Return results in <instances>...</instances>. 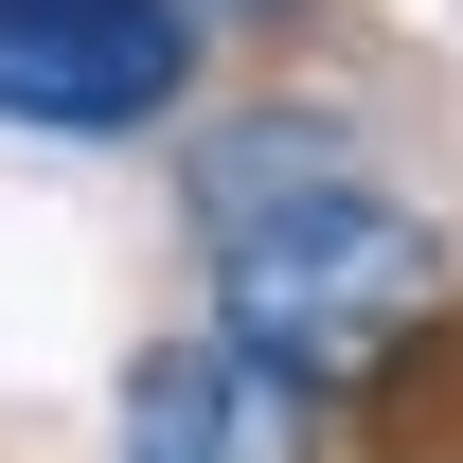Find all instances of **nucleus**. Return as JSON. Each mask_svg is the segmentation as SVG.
<instances>
[{"mask_svg":"<svg viewBox=\"0 0 463 463\" xmlns=\"http://www.w3.org/2000/svg\"><path fill=\"white\" fill-rule=\"evenodd\" d=\"M428 286H446L428 214L374 196L356 161H321V143H232L214 161V339L268 356L286 392L374 374L428 321Z\"/></svg>","mask_w":463,"mask_h":463,"instance_id":"nucleus-1","label":"nucleus"},{"mask_svg":"<svg viewBox=\"0 0 463 463\" xmlns=\"http://www.w3.org/2000/svg\"><path fill=\"white\" fill-rule=\"evenodd\" d=\"M178 90H196V0H0V125L108 143L161 125Z\"/></svg>","mask_w":463,"mask_h":463,"instance_id":"nucleus-2","label":"nucleus"},{"mask_svg":"<svg viewBox=\"0 0 463 463\" xmlns=\"http://www.w3.org/2000/svg\"><path fill=\"white\" fill-rule=\"evenodd\" d=\"M125 463H321V392H286L268 356H232L196 321L125 374Z\"/></svg>","mask_w":463,"mask_h":463,"instance_id":"nucleus-3","label":"nucleus"}]
</instances>
